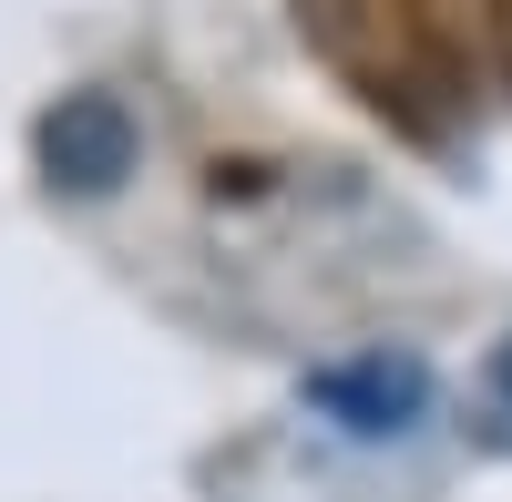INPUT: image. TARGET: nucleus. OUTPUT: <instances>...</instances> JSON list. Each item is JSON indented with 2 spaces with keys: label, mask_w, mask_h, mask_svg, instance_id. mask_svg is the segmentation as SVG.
Listing matches in <instances>:
<instances>
[{
  "label": "nucleus",
  "mask_w": 512,
  "mask_h": 502,
  "mask_svg": "<svg viewBox=\"0 0 512 502\" xmlns=\"http://www.w3.org/2000/svg\"><path fill=\"white\" fill-rule=\"evenodd\" d=\"M308 410L338 421L349 441H400V431H420V410H431V359H410V349L328 359V369H308Z\"/></svg>",
  "instance_id": "nucleus-1"
},
{
  "label": "nucleus",
  "mask_w": 512,
  "mask_h": 502,
  "mask_svg": "<svg viewBox=\"0 0 512 502\" xmlns=\"http://www.w3.org/2000/svg\"><path fill=\"white\" fill-rule=\"evenodd\" d=\"M134 154H144V134H134V113L113 93H62L41 113V175L62 195H113L134 175Z\"/></svg>",
  "instance_id": "nucleus-2"
},
{
  "label": "nucleus",
  "mask_w": 512,
  "mask_h": 502,
  "mask_svg": "<svg viewBox=\"0 0 512 502\" xmlns=\"http://www.w3.org/2000/svg\"><path fill=\"white\" fill-rule=\"evenodd\" d=\"M492 390H502V400H512V339H502V359H492Z\"/></svg>",
  "instance_id": "nucleus-3"
}]
</instances>
